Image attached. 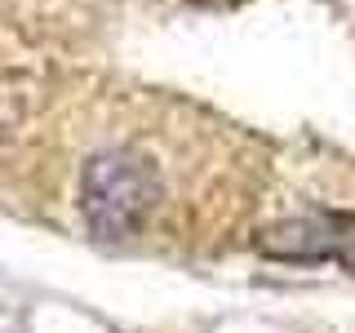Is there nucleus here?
I'll use <instances>...</instances> for the list:
<instances>
[{"instance_id": "obj_1", "label": "nucleus", "mask_w": 355, "mask_h": 333, "mask_svg": "<svg viewBox=\"0 0 355 333\" xmlns=\"http://www.w3.org/2000/svg\"><path fill=\"white\" fill-rule=\"evenodd\" d=\"M160 182L151 164L133 151H103L85 164L80 178V209L98 240H125L138 236L151 218Z\"/></svg>"}, {"instance_id": "obj_2", "label": "nucleus", "mask_w": 355, "mask_h": 333, "mask_svg": "<svg viewBox=\"0 0 355 333\" xmlns=\"http://www.w3.org/2000/svg\"><path fill=\"white\" fill-rule=\"evenodd\" d=\"M258 249L271 258H297V262L333 258L355 271V214H311L266 227L258 236Z\"/></svg>"}]
</instances>
